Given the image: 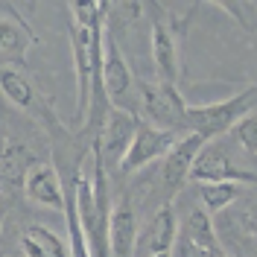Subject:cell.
I'll use <instances>...</instances> for the list:
<instances>
[{
    "label": "cell",
    "instance_id": "cell-1",
    "mask_svg": "<svg viewBox=\"0 0 257 257\" xmlns=\"http://www.w3.org/2000/svg\"><path fill=\"white\" fill-rule=\"evenodd\" d=\"M257 85L245 88L240 94L216 99L208 105H187V135H199L202 141H216L231 135V128L240 123L245 114L254 111Z\"/></svg>",
    "mask_w": 257,
    "mask_h": 257
},
{
    "label": "cell",
    "instance_id": "cell-2",
    "mask_svg": "<svg viewBox=\"0 0 257 257\" xmlns=\"http://www.w3.org/2000/svg\"><path fill=\"white\" fill-rule=\"evenodd\" d=\"M138 94H141V108H144L146 123L173 132V135H187V102L176 85H164V82H138Z\"/></svg>",
    "mask_w": 257,
    "mask_h": 257
},
{
    "label": "cell",
    "instance_id": "cell-3",
    "mask_svg": "<svg viewBox=\"0 0 257 257\" xmlns=\"http://www.w3.org/2000/svg\"><path fill=\"white\" fill-rule=\"evenodd\" d=\"M190 181H196V184H219V181L254 184L257 176L234 161L231 144H225V138H216L199 149V155L190 167Z\"/></svg>",
    "mask_w": 257,
    "mask_h": 257
},
{
    "label": "cell",
    "instance_id": "cell-4",
    "mask_svg": "<svg viewBox=\"0 0 257 257\" xmlns=\"http://www.w3.org/2000/svg\"><path fill=\"white\" fill-rule=\"evenodd\" d=\"M146 12L152 15V32H149V47H152V62H155V73L158 82L164 85H176L178 88V41H176V27L167 9L161 6H146Z\"/></svg>",
    "mask_w": 257,
    "mask_h": 257
},
{
    "label": "cell",
    "instance_id": "cell-5",
    "mask_svg": "<svg viewBox=\"0 0 257 257\" xmlns=\"http://www.w3.org/2000/svg\"><path fill=\"white\" fill-rule=\"evenodd\" d=\"M181 135H173V132H164V128L152 126V123H146L141 120L138 128H135V135H132V144L126 146V152H123V158H120V173L123 176H132V173H138V170H144L149 164H155L161 161L173 144H176Z\"/></svg>",
    "mask_w": 257,
    "mask_h": 257
},
{
    "label": "cell",
    "instance_id": "cell-6",
    "mask_svg": "<svg viewBox=\"0 0 257 257\" xmlns=\"http://www.w3.org/2000/svg\"><path fill=\"white\" fill-rule=\"evenodd\" d=\"M99 82L111 108H123V96L132 91V67H128L123 50L117 44V35L108 27L102 30V56H99Z\"/></svg>",
    "mask_w": 257,
    "mask_h": 257
},
{
    "label": "cell",
    "instance_id": "cell-7",
    "mask_svg": "<svg viewBox=\"0 0 257 257\" xmlns=\"http://www.w3.org/2000/svg\"><path fill=\"white\" fill-rule=\"evenodd\" d=\"M138 123H141V120H138L135 111H128V108H108L102 126L96 132V141H91V144H96V149H99L105 170H108V164H120L126 146L132 144V135H135Z\"/></svg>",
    "mask_w": 257,
    "mask_h": 257
},
{
    "label": "cell",
    "instance_id": "cell-8",
    "mask_svg": "<svg viewBox=\"0 0 257 257\" xmlns=\"http://www.w3.org/2000/svg\"><path fill=\"white\" fill-rule=\"evenodd\" d=\"M205 144L208 141H202L199 135H181L173 149L161 158V190H167V202L190 181V167Z\"/></svg>",
    "mask_w": 257,
    "mask_h": 257
},
{
    "label": "cell",
    "instance_id": "cell-9",
    "mask_svg": "<svg viewBox=\"0 0 257 257\" xmlns=\"http://www.w3.org/2000/svg\"><path fill=\"white\" fill-rule=\"evenodd\" d=\"M176 251H181L184 257H228V251L222 248V242L213 231L210 216L202 208H193L187 213V222L178 231Z\"/></svg>",
    "mask_w": 257,
    "mask_h": 257
},
{
    "label": "cell",
    "instance_id": "cell-10",
    "mask_svg": "<svg viewBox=\"0 0 257 257\" xmlns=\"http://www.w3.org/2000/svg\"><path fill=\"white\" fill-rule=\"evenodd\" d=\"M24 196L38 208L64 213V184L53 161H35L24 178Z\"/></svg>",
    "mask_w": 257,
    "mask_h": 257
},
{
    "label": "cell",
    "instance_id": "cell-11",
    "mask_svg": "<svg viewBox=\"0 0 257 257\" xmlns=\"http://www.w3.org/2000/svg\"><path fill=\"white\" fill-rule=\"evenodd\" d=\"M178 240V219L173 202L170 205H161L155 210V216L146 222L144 234H138L135 242V257H155V254H173Z\"/></svg>",
    "mask_w": 257,
    "mask_h": 257
},
{
    "label": "cell",
    "instance_id": "cell-12",
    "mask_svg": "<svg viewBox=\"0 0 257 257\" xmlns=\"http://www.w3.org/2000/svg\"><path fill=\"white\" fill-rule=\"evenodd\" d=\"M0 94L21 111H32L41 117L47 114L44 96L38 94L35 82L27 76V70H21L15 64H0Z\"/></svg>",
    "mask_w": 257,
    "mask_h": 257
},
{
    "label": "cell",
    "instance_id": "cell-13",
    "mask_svg": "<svg viewBox=\"0 0 257 257\" xmlns=\"http://www.w3.org/2000/svg\"><path fill=\"white\" fill-rule=\"evenodd\" d=\"M35 32L27 27V21L18 15L12 6L0 12V59L3 62H21L27 59V50L35 44Z\"/></svg>",
    "mask_w": 257,
    "mask_h": 257
},
{
    "label": "cell",
    "instance_id": "cell-14",
    "mask_svg": "<svg viewBox=\"0 0 257 257\" xmlns=\"http://www.w3.org/2000/svg\"><path fill=\"white\" fill-rule=\"evenodd\" d=\"M35 164V155L27 144L21 141H6L0 152V196H12L24 190V178Z\"/></svg>",
    "mask_w": 257,
    "mask_h": 257
},
{
    "label": "cell",
    "instance_id": "cell-15",
    "mask_svg": "<svg viewBox=\"0 0 257 257\" xmlns=\"http://www.w3.org/2000/svg\"><path fill=\"white\" fill-rule=\"evenodd\" d=\"M135 242H138V216L128 196H123L117 205H111V222H108L111 257H135Z\"/></svg>",
    "mask_w": 257,
    "mask_h": 257
},
{
    "label": "cell",
    "instance_id": "cell-16",
    "mask_svg": "<svg viewBox=\"0 0 257 257\" xmlns=\"http://www.w3.org/2000/svg\"><path fill=\"white\" fill-rule=\"evenodd\" d=\"M21 251L24 257H73L67 240L44 225H30L21 231Z\"/></svg>",
    "mask_w": 257,
    "mask_h": 257
},
{
    "label": "cell",
    "instance_id": "cell-17",
    "mask_svg": "<svg viewBox=\"0 0 257 257\" xmlns=\"http://www.w3.org/2000/svg\"><path fill=\"white\" fill-rule=\"evenodd\" d=\"M242 184H234V181H219V184H199V202H202V210L213 216L225 210L237 196H240Z\"/></svg>",
    "mask_w": 257,
    "mask_h": 257
},
{
    "label": "cell",
    "instance_id": "cell-18",
    "mask_svg": "<svg viewBox=\"0 0 257 257\" xmlns=\"http://www.w3.org/2000/svg\"><path fill=\"white\" fill-rule=\"evenodd\" d=\"M231 135L237 138V146L248 155H257V114H245L237 126L231 128Z\"/></svg>",
    "mask_w": 257,
    "mask_h": 257
},
{
    "label": "cell",
    "instance_id": "cell-19",
    "mask_svg": "<svg viewBox=\"0 0 257 257\" xmlns=\"http://www.w3.org/2000/svg\"><path fill=\"white\" fill-rule=\"evenodd\" d=\"M222 12L234 18L245 32H257V6L254 3H216Z\"/></svg>",
    "mask_w": 257,
    "mask_h": 257
},
{
    "label": "cell",
    "instance_id": "cell-20",
    "mask_svg": "<svg viewBox=\"0 0 257 257\" xmlns=\"http://www.w3.org/2000/svg\"><path fill=\"white\" fill-rule=\"evenodd\" d=\"M3 144H6V138H0V152H3Z\"/></svg>",
    "mask_w": 257,
    "mask_h": 257
},
{
    "label": "cell",
    "instance_id": "cell-21",
    "mask_svg": "<svg viewBox=\"0 0 257 257\" xmlns=\"http://www.w3.org/2000/svg\"><path fill=\"white\" fill-rule=\"evenodd\" d=\"M176 257H184V254H181V251H176Z\"/></svg>",
    "mask_w": 257,
    "mask_h": 257
},
{
    "label": "cell",
    "instance_id": "cell-22",
    "mask_svg": "<svg viewBox=\"0 0 257 257\" xmlns=\"http://www.w3.org/2000/svg\"><path fill=\"white\" fill-rule=\"evenodd\" d=\"M0 257H3V251H0Z\"/></svg>",
    "mask_w": 257,
    "mask_h": 257
}]
</instances>
